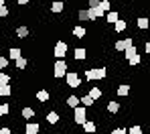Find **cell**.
Wrapping results in <instances>:
<instances>
[{"mask_svg": "<svg viewBox=\"0 0 150 134\" xmlns=\"http://www.w3.org/2000/svg\"><path fill=\"white\" fill-rule=\"evenodd\" d=\"M83 77H85V79H89V81H93V79H105V77H108V69H105V67H96V69H85Z\"/></svg>", "mask_w": 150, "mask_h": 134, "instance_id": "1", "label": "cell"}, {"mask_svg": "<svg viewBox=\"0 0 150 134\" xmlns=\"http://www.w3.org/2000/svg\"><path fill=\"white\" fill-rule=\"evenodd\" d=\"M65 83H67V87H71V89H77V87L83 85L81 75H79L77 71H67V73H65Z\"/></svg>", "mask_w": 150, "mask_h": 134, "instance_id": "2", "label": "cell"}, {"mask_svg": "<svg viewBox=\"0 0 150 134\" xmlns=\"http://www.w3.org/2000/svg\"><path fill=\"white\" fill-rule=\"evenodd\" d=\"M67 63H65V59H57L55 61V65H53V77L55 79H61V77H65V73H67Z\"/></svg>", "mask_w": 150, "mask_h": 134, "instance_id": "3", "label": "cell"}, {"mask_svg": "<svg viewBox=\"0 0 150 134\" xmlns=\"http://www.w3.org/2000/svg\"><path fill=\"white\" fill-rule=\"evenodd\" d=\"M67 43L65 41H57L55 43V47H53V55L57 57V59H65V55H67Z\"/></svg>", "mask_w": 150, "mask_h": 134, "instance_id": "4", "label": "cell"}, {"mask_svg": "<svg viewBox=\"0 0 150 134\" xmlns=\"http://www.w3.org/2000/svg\"><path fill=\"white\" fill-rule=\"evenodd\" d=\"M73 120H75V124H83L87 120V108H83V106L73 108Z\"/></svg>", "mask_w": 150, "mask_h": 134, "instance_id": "5", "label": "cell"}, {"mask_svg": "<svg viewBox=\"0 0 150 134\" xmlns=\"http://www.w3.org/2000/svg\"><path fill=\"white\" fill-rule=\"evenodd\" d=\"M132 45H134V37H126V39L116 41L114 49H116V51H126V49H128V47H132Z\"/></svg>", "mask_w": 150, "mask_h": 134, "instance_id": "6", "label": "cell"}, {"mask_svg": "<svg viewBox=\"0 0 150 134\" xmlns=\"http://www.w3.org/2000/svg\"><path fill=\"white\" fill-rule=\"evenodd\" d=\"M87 16H89V21H98V18L105 16V12L101 10L100 6H96V8H87Z\"/></svg>", "mask_w": 150, "mask_h": 134, "instance_id": "7", "label": "cell"}, {"mask_svg": "<svg viewBox=\"0 0 150 134\" xmlns=\"http://www.w3.org/2000/svg\"><path fill=\"white\" fill-rule=\"evenodd\" d=\"M39 130H41V124H37V122H26L25 134H39Z\"/></svg>", "mask_w": 150, "mask_h": 134, "instance_id": "8", "label": "cell"}, {"mask_svg": "<svg viewBox=\"0 0 150 134\" xmlns=\"http://www.w3.org/2000/svg\"><path fill=\"white\" fill-rule=\"evenodd\" d=\"M81 126H83V132H85V134H93L96 130H98V124H96V122H91V120H85Z\"/></svg>", "mask_w": 150, "mask_h": 134, "instance_id": "9", "label": "cell"}, {"mask_svg": "<svg viewBox=\"0 0 150 134\" xmlns=\"http://www.w3.org/2000/svg\"><path fill=\"white\" fill-rule=\"evenodd\" d=\"M63 10H65V2H59V0L51 2V12L53 14H61Z\"/></svg>", "mask_w": 150, "mask_h": 134, "instance_id": "10", "label": "cell"}, {"mask_svg": "<svg viewBox=\"0 0 150 134\" xmlns=\"http://www.w3.org/2000/svg\"><path fill=\"white\" fill-rule=\"evenodd\" d=\"M37 100L41 102V104H47L51 100V94H49V89H39L37 91Z\"/></svg>", "mask_w": 150, "mask_h": 134, "instance_id": "11", "label": "cell"}, {"mask_svg": "<svg viewBox=\"0 0 150 134\" xmlns=\"http://www.w3.org/2000/svg\"><path fill=\"white\" fill-rule=\"evenodd\" d=\"M87 96H89V98H91L93 102H98V100H100L101 96H103V91H101L100 87H96V85H93V87H89V91H87Z\"/></svg>", "mask_w": 150, "mask_h": 134, "instance_id": "12", "label": "cell"}, {"mask_svg": "<svg viewBox=\"0 0 150 134\" xmlns=\"http://www.w3.org/2000/svg\"><path fill=\"white\" fill-rule=\"evenodd\" d=\"M14 33H16V37H18V39H26V37L30 35V28L25 27V25H21V27H16Z\"/></svg>", "mask_w": 150, "mask_h": 134, "instance_id": "13", "label": "cell"}, {"mask_svg": "<svg viewBox=\"0 0 150 134\" xmlns=\"http://www.w3.org/2000/svg\"><path fill=\"white\" fill-rule=\"evenodd\" d=\"M85 35H87L85 27H81V25L73 27V37H75V39H85Z\"/></svg>", "mask_w": 150, "mask_h": 134, "instance_id": "14", "label": "cell"}, {"mask_svg": "<svg viewBox=\"0 0 150 134\" xmlns=\"http://www.w3.org/2000/svg\"><path fill=\"white\" fill-rule=\"evenodd\" d=\"M79 106H83V108H91V106H96V102H93V100H91V98H89V96L85 94V96H81V98H79Z\"/></svg>", "mask_w": 150, "mask_h": 134, "instance_id": "15", "label": "cell"}, {"mask_svg": "<svg viewBox=\"0 0 150 134\" xmlns=\"http://www.w3.org/2000/svg\"><path fill=\"white\" fill-rule=\"evenodd\" d=\"M126 28H128V23H126V21H122V18H118V21L114 23V30H116L118 35H120V33H124Z\"/></svg>", "mask_w": 150, "mask_h": 134, "instance_id": "16", "label": "cell"}, {"mask_svg": "<svg viewBox=\"0 0 150 134\" xmlns=\"http://www.w3.org/2000/svg\"><path fill=\"white\" fill-rule=\"evenodd\" d=\"M21 116H23V120H28L30 122V118H35V110L33 108H23L21 110Z\"/></svg>", "mask_w": 150, "mask_h": 134, "instance_id": "17", "label": "cell"}, {"mask_svg": "<svg viewBox=\"0 0 150 134\" xmlns=\"http://www.w3.org/2000/svg\"><path fill=\"white\" fill-rule=\"evenodd\" d=\"M120 18V14H118V10H110V12H105V21L110 23V25H114L116 21Z\"/></svg>", "mask_w": 150, "mask_h": 134, "instance_id": "18", "label": "cell"}, {"mask_svg": "<svg viewBox=\"0 0 150 134\" xmlns=\"http://www.w3.org/2000/svg\"><path fill=\"white\" fill-rule=\"evenodd\" d=\"M18 57H23V51H21L18 47H10V51H8V59L14 61V59H18Z\"/></svg>", "mask_w": 150, "mask_h": 134, "instance_id": "19", "label": "cell"}, {"mask_svg": "<svg viewBox=\"0 0 150 134\" xmlns=\"http://www.w3.org/2000/svg\"><path fill=\"white\" fill-rule=\"evenodd\" d=\"M73 55H75V61H85V57H87V51H85L83 47H77Z\"/></svg>", "mask_w": 150, "mask_h": 134, "instance_id": "20", "label": "cell"}, {"mask_svg": "<svg viewBox=\"0 0 150 134\" xmlns=\"http://www.w3.org/2000/svg\"><path fill=\"white\" fill-rule=\"evenodd\" d=\"M45 118H47V124H57V122H59V114H57L55 110H51Z\"/></svg>", "mask_w": 150, "mask_h": 134, "instance_id": "21", "label": "cell"}, {"mask_svg": "<svg viewBox=\"0 0 150 134\" xmlns=\"http://www.w3.org/2000/svg\"><path fill=\"white\" fill-rule=\"evenodd\" d=\"M128 59V63L132 65V67H136L140 61H142V57H140V53H134V55H130V57H126Z\"/></svg>", "mask_w": 150, "mask_h": 134, "instance_id": "22", "label": "cell"}, {"mask_svg": "<svg viewBox=\"0 0 150 134\" xmlns=\"http://www.w3.org/2000/svg\"><path fill=\"white\" fill-rule=\"evenodd\" d=\"M26 65H28V59H26V57H18V59H14V67H16V69H25Z\"/></svg>", "mask_w": 150, "mask_h": 134, "instance_id": "23", "label": "cell"}, {"mask_svg": "<svg viewBox=\"0 0 150 134\" xmlns=\"http://www.w3.org/2000/svg\"><path fill=\"white\" fill-rule=\"evenodd\" d=\"M108 112H110V114H118V112H120V102H112V100H110V102H108Z\"/></svg>", "mask_w": 150, "mask_h": 134, "instance_id": "24", "label": "cell"}, {"mask_svg": "<svg viewBox=\"0 0 150 134\" xmlns=\"http://www.w3.org/2000/svg\"><path fill=\"white\" fill-rule=\"evenodd\" d=\"M116 91H118V96H120V98H124V96H128V94H130V85H128V83H122Z\"/></svg>", "mask_w": 150, "mask_h": 134, "instance_id": "25", "label": "cell"}, {"mask_svg": "<svg viewBox=\"0 0 150 134\" xmlns=\"http://www.w3.org/2000/svg\"><path fill=\"white\" fill-rule=\"evenodd\" d=\"M77 18H79V23H87V21H89V16H87V8L77 10Z\"/></svg>", "mask_w": 150, "mask_h": 134, "instance_id": "26", "label": "cell"}, {"mask_svg": "<svg viewBox=\"0 0 150 134\" xmlns=\"http://www.w3.org/2000/svg\"><path fill=\"white\" fill-rule=\"evenodd\" d=\"M136 25H138V28H140V30H146V28L150 27V21L146 18V16H142V18H138V23H136Z\"/></svg>", "mask_w": 150, "mask_h": 134, "instance_id": "27", "label": "cell"}, {"mask_svg": "<svg viewBox=\"0 0 150 134\" xmlns=\"http://www.w3.org/2000/svg\"><path fill=\"white\" fill-rule=\"evenodd\" d=\"M8 112H10V104H8V102H2V104H0V118L8 116Z\"/></svg>", "mask_w": 150, "mask_h": 134, "instance_id": "28", "label": "cell"}, {"mask_svg": "<svg viewBox=\"0 0 150 134\" xmlns=\"http://www.w3.org/2000/svg\"><path fill=\"white\" fill-rule=\"evenodd\" d=\"M10 83V73L8 71H0V85H8Z\"/></svg>", "mask_w": 150, "mask_h": 134, "instance_id": "29", "label": "cell"}, {"mask_svg": "<svg viewBox=\"0 0 150 134\" xmlns=\"http://www.w3.org/2000/svg\"><path fill=\"white\" fill-rule=\"evenodd\" d=\"M12 94V87L10 85H0V98H8Z\"/></svg>", "mask_w": 150, "mask_h": 134, "instance_id": "30", "label": "cell"}, {"mask_svg": "<svg viewBox=\"0 0 150 134\" xmlns=\"http://www.w3.org/2000/svg\"><path fill=\"white\" fill-rule=\"evenodd\" d=\"M65 104H67L69 108H77V106H79V98H77V96H69Z\"/></svg>", "mask_w": 150, "mask_h": 134, "instance_id": "31", "label": "cell"}, {"mask_svg": "<svg viewBox=\"0 0 150 134\" xmlns=\"http://www.w3.org/2000/svg\"><path fill=\"white\" fill-rule=\"evenodd\" d=\"M100 8L103 10V12H110V10H112V2H110V0H101Z\"/></svg>", "mask_w": 150, "mask_h": 134, "instance_id": "32", "label": "cell"}, {"mask_svg": "<svg viewBox=\"0 0 150 134\" xmlns=\"http://www.w3.org/2000/svg\"><path fill=\"white\" fill-rule=\"evenodd\" d=\"M8 14H10V8L6 4H0V18H6Z\"/></svg>", "mask_w": 150, "mask_h": 134, "instance_id": "33", "label": "cell"}, {"mask_svg": "<svg viewBox=\"0 0 150 134\" xmlns=\"http://www.w3.org/2000/svg\"><path fill=\"white\" fill-rule=\"evenodd\" d=\"M128 134H144V130H142V126L136 124V126H132V128L128 130Z\"/></svg>", "mask_w": 150, "mask_h": 134, "instance_id": "34", "label": "cell"}, {"mask_svg": "<svg viewBox=\"0 0 150 134\" xmlns=\"http://www.w3.org/2000/svg\"><path fill=\"white\" fill-rule=\"evenodd\" d=\"M8 63H10V59L0 55V69H6V67H8Z\"/></svg>", "mask_w": 150, "mask_h": 134, "instance_id": "35", "label": "cell"}, {"mask_svg": "<svg viewBox=\"0 0 150 134\" xmlns=\"http://www.w3.org/2000/svg\"><path fill=\"white\" fill-rule=\"evenodd\" d=\"M112 134H128V130H126V128H114Z\"/></svg>", "mask_w": 150, "mask_h": 134, "instance_id": "36", "label": "cell"}, {"mask_svg": "<svg viewBox=\"0 0 150 134\" xmlns=\"http://www.w3.org/2000/svg\"><path fill=\"white\" fill-rule=\"evenodd\" d=\"M101 0H89V8H96V6H100Z\"/></svg>", "mask_w": 150, "mask_h": 134, "instance_id": "37", "label": "cell"}, {"mask_svg": "<svg viewBox=\"0 0 150 134\" xmlns=\"http://www.w3.org/2000/svg\"><path fill=\"white\" fill-rule=\"evenodd\" d=\"M0 134H12V132H10L8 126H2V128H0Z\"/></svg>", "mask_w": 150, "mask_h": 134, "instance_id": "38", "label": "cell"}, {"mask_svg": "<svg viewBox=\"0 0 150 134\" xmlns=\"http://www.w3.org/2000/svg\"><path fill=\"white\" fill-rule=\"evenodd\" d=\"M144 51H146V53H150V41H146V43H144Z\"/></svg>", "mask_w": 150, "mask_h": 134, "instance_id": "39", "label": "cell"}, {"mask_svg": "<svg viewBox=\"0 0 150 134\" xmlns=\"http://www.w3.org/2000/svg\"><path fill=\"white\" fill-rule=\"evenodd\" d=\"M30 0H16V4H21V6H25V4H28Z\"/></svg>", "mask_w": 150, "mask_h": 134, "instance_id": "40", "label": "cell"}, {"mask_svg": "<svg viewBox=\"0 0 150 134\" xmlns=\"http://www.w3.org/2000/svg\"><path fill=\"white\" fill-rule=\"evenodd\" d=\"M0 4H6V0H0Z\"/></svg>", "mask_w": 150, "mask_h": 134, "instance_id": "41", "label": "cell"}, {"mask_svg": "<svg viewBox=\"0 0 150 134\" xmlns=\"http://www.w3.org/2000/svg\"><path fill=\"white\" fill-rule=\"evenodd\" d=\"M148 96H150V89H148Z\"/></svg>", "mask_w": 150, "mask_h": 134, "instance_id": "42", "label": "cell"}, {"mask_svg": "<svg viewBox=\"0 0 150 134\" xmlns=\"http://www.w3.org/2000/svg\"><path fill=\"white\" fill-rule=\"evenodd\" d=\"M126 2H130V0H126Z\"/></svg>", "mask_w": 150, "mask_h": 134, "instance_id": "43", "label": "cell"}]
</instances>
